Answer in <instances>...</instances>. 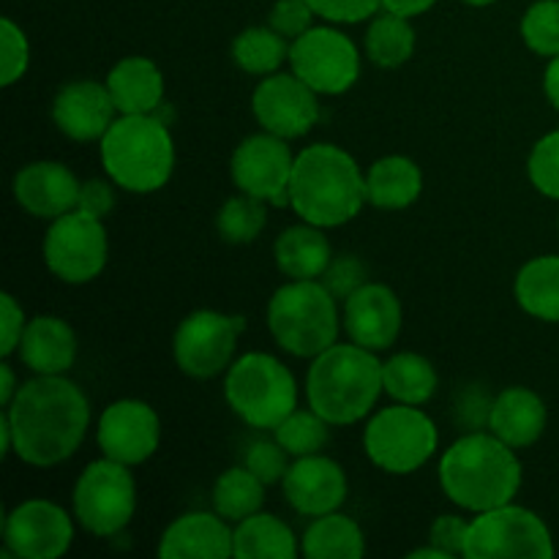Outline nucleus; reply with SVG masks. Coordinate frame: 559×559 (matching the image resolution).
Masks as SVG:
<instances>
[{"mask_svg":"<svg viewBox=\"0 0 559 559\" xmlns=\"http://www.w3.org/2000/svg\"><path fill=\"white\" fill-rule=\"evenodd\" d=\"M14 456L31 467H58L80 451L91 426V402L66 374H36L3 407Z\"/></svg>","mask_w":559,"mask_h":559,"instance_id":"f257e3e1","label":"nucleus"},{"mask_svg":"<svg viewBox=\"0 0 559 559\" xmlns=\"http://www.w3.org/2000/svg\"><path fill=\"white\" fill-rule=\"evenodd\" d=\"M440 486L462 511L484 513L513 502L524 480L516 448L486 431H464L440 459Z\"/></svg>","mask_w":559,"mask_h":559,"instance_id":"f03ea898","label":"nucleus"},{"mask_svg":"<svg viewBox=\"0 0 559 559\" xmlns=\"http://www.w3.org/2000/svg\"><path fill=\"white\" fill-rule=\"evenodd\" d=\"M366 205V175L344 147L317 142L295 156L289 207L300 222L322 229L344 227Z\"/></svg>","mask_w":559,"mask_h":559,"instance_id":"7ed1b4c3","label":"nucleus"},{"mask_svg":"<svg viewBox=\"0 0 559 559\" xmlns=\"http://www.w3.org/2000/svg\"><path fill=\"white\" fill-rule=\"evenodd\" d=\"M382 393V360H377L374 349L336 342L311 358L306 399L331 426H353L369 418Z\"/></svg>","mask_w":559,"mask_h":559,"instance_id":"20e7f679","label":"nucleus"},{"mask_svg":"<svg viewBox=\"0 0 559 559\" xmlns=\"http://www.w3.org/2000/svg\"><path fill=\"white\" fill-rule=\"evenodd\" d=\"M104 173L118 189L153 194L175 173V140L156 115H120L98 140Z\"/></svg>","mask_w":559,"mask_h":559,"instance_id":"39448f33","label":"nucleus"},{"mask_svg":"<svg viewBox=\"0 0 559 559\" xmlns=\"http://www.w3.org/2000/svg\"><path fill=\"white\" fill-rule=\"evenodd\" d=\"M267 331L284 353L317 358L338 342V300L320 278H289L267 300Z\"/></svg>","mask_w":559,"mask_h":559,"instance_id":"423d86ee","label":"nucleus"},{"mask_svg":"<svg viewBox=\"0 0 559 559\" xmlns=\"http://www.w3.org/2000/svg\"><path fill=\"white\" fill-rule=\"evenodd\" d=\"M224 399L251 429L273 431L293 409H298V382L273 355L246 353L227 369Z\"/></svg>","mask_w":559,"mask_h":559,"instance_id":"0eeeda50","label":"nucleus"},{"mask_svg":"<svg viewBox=\"0 0 559 559\" xmlns=\"http://www.w3.org/2000/svg\"><path fill=\"white\" fill-rule=\"evenodd\" d=\"M440 445L435 420L413 404L393 402L369 415L364 429V451L377 469L409 475L431 462Z\"/></svg>","mask_w":559,"mask_h":559,"instance_id":"6e6552de","label":"nucleus"},{"mask_svg":"<svg viewBox=\"0 0 559 559\" xmlns=\"http://www.w3.org/2000/svg\"><path fill=\"white\" fill-rule=\"evenodd\" d=\"M74 519L96 538L123 533L136 511V484L131 467L102 456L80 473L74 484Z\"/></svg>","mask_w":559,"mask_h":559,"instance_id":"1a4fd4ad","label":"nucleus"},{"mask_svg":"<svg viewBox=\"0 0 559 559\" xmlns=\"http://www.w3.org/2000/svg\"><path fill=\"white\" fill-rule=\"evenodd\" d=\"M557 555L551 530L535 511L522 506L491 508L469 522L467 559H551Z\"/></svg>","mask_w":559,"mask_h":559,"instance_id":"9d476101","label":"nucleus"},{"mask_svg":"<svg viewBox=\"0 0 559 559\" xmlns=\"http://www.w3.org/2000/svg\"><path fill=\"white\" fill-rule=\"evenodd\" d=\"M243 328L246 320L238 314H222L213 309L191 311L175 328V364L186 377H194V380H213L218 374H227Z\"/></svg>","mask_w":559,"mask_h":559,"instance_id":"9b49d317","label":"nucleus"},{"mask_svg":"<svg viewBox=\"0 0 559 559\" xmlns=\"http://www.w3.org/2000/svg\"><path fill=\"white\" fill-rule=\"evenodd\" d=\"M41 251L55 278L66 284H87L107 267V229L102 218L71 211L49 224Z\"/></svg>","mask_w":559,"mask_h":559,"instance_id":"f8f14e48","label":"nucleus"},{"mask_svg":"<svg viewBox=\"0 0 559 559\" xmlns=\"http://www.w3.org/2000/svg\"><path fill=\"white\" fill-rule=\"evenodd\" d=\"M289 71L320 96H342L358 82L360 52L336 27H309L289 44Z\"/></svg>","mask_w":559,"mask_h":559,"instance_id":"ddd939ff","label":"nucleus"},{"mask_svg":"<svg viewBox=\"0 0 559 559\" xmlns=\"http://www.w3.org/2000/svg\"><path fill=\"white\" fill-rule=\"evenodd\" d=\"M293 167L295 156L287 140L267 134V131L246 136L229 158V175H233L235 189L278 207L289 205Z\"/></svg>","mask_w":559,"mask_h":559,"instance_id":"4468645a","label":"nucleus"},{"mask_svg":"<svg viewBox=\"0 0 559 559\" xmlns=\"http://www.w3.org/2000/svg\"><path fill=\"white\" fill-rule=\"evenodd\" d=\"M320 93L311 91L293 71H276L262 76L260 85L251 93V112L262 131L276 134L282 140L306 136L320 120Z\"/></svg>","mask_w":559,"mask_h":559,"instance_id":"2eb2a0df","label":"nucleus"},{"mask_svg":"<svg viewBox=\"0 0 559 559\" xmlns=\"http://www.w3.org/2000/svg\"><path fill=\"white\" fill-rule=\"evenodd\" d=\"M5 555L20 559H58L74 544V522L49 500H25L3 522Z\"/></svg>","mask_w":559,"mask_h":559,"instance_id":"dca6fc26","label":"nucleus"},{"mask_svg":"<svg viewBox=\"0 0 559 559\" xmlns=\"http://www.w3.org/2000/svg\"><path fill=\"white\" fill-rule=\"evenodd\" d=\"M96 442L102 456L126 464V467H136L158 451L162 420L147 402L118 399L98 418Z\"/></svg>","mask_w":559,"mask_h":559,"instance_id":"f3484780","label":"nucleus"},{"mask_svg":"<svg viewBox=\"0 0 559 559\" xmlns=\"http://www.w3.org/2000/svg\"><path fill=\"white\" fill-rule=\"evenodd\" d=\"M404 309L399 295L388 284L366 282L358 293L344 300L342 328L349 342L366 349H388L402 333Z\"/></svg>","mask_w":559,"mask_h":559,"instance_id":"a211bd4d","label":"nucleus"},{"mask_svg":"<svg viewBox=\"0 0 559 559\" xmlns=\"http://www.w3.org/2000/svg\"><path fill=\"white\" fill-rule=\"evenodd\" d=\"M282 486L293 511L311 519L338 511L349 495L347 473L342 469V464L322 453L295 459Z\"/></svg>","mask_w":559,"mask_h":559,"instance_id":"6ab92c4d","label":"nucleus"},{"mask_svg":"<svg viewBox=\"0 0 559 559\" xmlns=\"http://www.w3.org/2000/svg\"><path fill=\"white\" fill-rule=\"evenodd\" d=\"M112 96L107 82L74 80L60 87L52 98V123L74 142H98L115 123Z\"/></svg>","mask_w":559,"mask_h":559,"instance_id":"aec40b11","label":"nucleus"},{"mask_svg":"<svg viewBox=\"0 0 559 559\" xmlns=\"http://www.w3.org/2000/svg\"><path fill=\"white\" fill-rule=\"evenodd\" d=\"M80 178L60 162H31L14 175L11 194L16 205L33 218H55L76 211L80 202Z\"/></svg>","mask_w":559,"mask_h":559,"instance_id":"412c9836","label":"nucleus"},{"mask_svg":"<svg viewBox=\"0 0 559 559\" xmlns=\"http://www.w3.org/2000/svg\"><path fill=\"white\" fill-rule=\"evenodd\" d=\"M233 533L227 519L213 513H186L164 530L158 540L162 559H229Z\"/></svg>","mask_w":559,"mask_h":559,"instance_id":"4be33fe9","label":"nucleus"},{"mask_svg":"<svg viewBox=\"0 0 559 559\" xmlns=\"http://www.w3.org/2000/svg\"><path fill=\"white\" fill-rule=\"evenodd\" d=\"M546 424H549V409H546V402L535 391L524 385H513L497 393L489 431L511 448L524 451V448L535 445L544 437Z\"/></svg>","mask_w":559,"mask_h":559,"instance_id":"5701e85b","label":"nucleus"},{"mask_svg":"<svg viewBox=\"0 0 559 559\" xmlns=\"http://www.w3.org/2000/svg\"><path fill=\"white\" fill-rule=\"evenodd\" d=\"M16 353L33 374H66L76 360V333L60 317L38 314L27 320Z\"/></svg>","mask_w":559,"mask_h":559,"instance_id":"b1692460","label":"nucleus"},{"mask_svg":"<svg viewBox=\"0 0 559 559\" xmlns=\"http://www.w3.org/2000/svg\"><path fill=\"white\" fill-rule=\"evenodd\" d=\"M104 82L118 115H156L164 102V74L145 55L120 58Z\"/></svg>","mask_w":559,"mask_h":559,"instance_id":"393cba45","label":"nucleus"},{"mask_svg":"<svg viewBox=\"0 0 559 559\" xmlns=\"http://www.w3.org/2000/svg\"><path fill=\"white\" fill-rule=\"evenodd\" d=\"M424 194V173L407 156H382L366 173V205L404 211Z\"/></svg>","mask_w":559,"mask_h":559,"instance_id":"a878e982","label":"nucleus"},{"mask_svg":"<svg viewBox=\"0 0 559 559\" xmlns=\"http://www.w3.org/2000/svg\"><path fill=\"white\" fill-rule=\"evenodd\" d=\"M273 260L287 278H320L333 260L331 240L317 224H293L273 243Z\"/></svg>","mask_w":559,"mask_h":559,"instance_id":"bb28decb","label":"nucleus"},{"mask_svg":"<svg viewBox=\"0 0 559 559\" xmlns=\"http://www.w3.org/2000/svg\"><path fill=\"white\" fill-rule=\"evenodd\" d=\"M513 298L524 314L559 325V254L524 262L513 282Z\"/></svg>","mask_w":559,"mask_h":559,"instance_id":"cd10ccee","label":"nucleus"},{"mask_svg":"<svg viewBox=\"0 0 559 559\" xmlns=\"http://www.w3.org/2000/svg\"><path fill=\"white\" fill-rule=\"evenodd\" d=\"M300 544L293 527L273 513H254L235 524L233 557L238 559H295Z\"/></svg>","mask_w":559,"mask_h":559,"instance_id":"c85d7f7f","label":"nucleus"},{"mask_svg":"<svg viewBox=\"0 0 559 559\" xmlns=\"http://www.w3.org/2000/svg\"><path fill=\"white\" fill-rule=\"evenodd\" d=\"M300 555L309 559H360L366 555L364 530L338 511L317 516L300 538Z\"/></svg>","mask_w":559,"mask_h":559,"instance_id":"c756f323","label":"nucleus"},{"mask_svg":"<svg viewBox=\"0 0 559 559\" xmlns=\"http://www.w3.org/2000/svg\"><path fill=\"white\" fill-rule=\"evenodd\" d=\"M382 385L385 393L399 404L424 407L435 399L440 377L429 358L418 353H396L382 364Z\"/></svg>","mask_w":559,"mask_h":559,"instance_id":"7c9ffc66","label":"nucleus"},{"mask_svg":"<svg viewBox=\"0 0 559 559\" xmlns=\"http://www.w3.org/2000/svg\"><path fill=\"white\" fill-rule=\"evenodd\" d=\"M213 511L229 524L254 516L265 506V484L249 467H229L213 484Z\"/></svg>","mask_w":559,"mask_h":559,"instance_id":"2f4dec72","label":"nucleus"},{"mask_svg":"<svg viewBox=\"0 0 559 559\" xmlns=\"http://www.w3.org/2000/svg\"><path fill=\"white\" fill-rule=\"evenodd\" d=\"M366 55L380 69H399L407 63L415 52V27L409 25V16L385 14L374 16L364 38Z\"/></svg>","mask_w":559,"mask_h":559,"instance_id":"473e14b6","label":"nucleus"},{"mask_svg":"<svg viewBox=\"0 0 559 559\" xmlns=\"http://www.w3.org/2000/svg\"><path fill=\"white\" fill-rule=\"evenodd\" d=\"M233 63L246 74H276L284 63H289V41L271 25L246 27L233 41Z\"/></svg>","mask_w":559,"mask_h":559,"instance_id":"72a5a7b5","label":"nucleus"},{"mask_svg":"<svg viewBox=\"0 0 559 559\" xmlns=\"http://www.w3.org/2000/svg\"><path fill=\"white\" fill-rule=\"evenodd\" d=\"M267 224V202L257 200L251 194H235L222 205L216 216L218 238L233 246L251 243L260 238V233Z\"/></svg>","mask_w":559,"mask_h":559,"instance_id":"f704fd0d","label":"nucleus"},{"mask_svg":"<svg viewBox=\"0 0 559 559\" xmlns=\"http://www.w3.org/2000/svg\"><path fill=\"white\" fill-rule=\"evenodd\" d=\"M328 420L322 415H317L314 409H293L282 424L273 429V440L289 453V456H311V453H320L328 445Z\"/></svg>","mask_w":559,"mask_h":559,"instance_id":"c9c22d12","label":"nucleus"},{"mask_svg":"<svg viewBox=\"0 0 559 559\" xmlns=\"http://www.w3.org/2000/svg\"><path fill=\"white\" fill-rule=\"evenodd\" d=\"M519 31L530 52L540 58L559 55V0H535L524 11Z\"/></svg>","mask_w":559,"mask_h":559,"instance_id":"e433bc0d","label":"nucleus"},{"mask_svg":"<svg viewBox=\"0 0 559 559\" xmlns=\"http://www.w3.org/2000/svg\"><path fill=\"white\" fill-rule=\"evenodd\" d=\"M527 178L549 200L559 202V129L540 136L527 158Z\"/></svg>","mask_w":559,"mask_h":559,"instance_id":"4c0bfd02","label":"nucleus"},{"mask_svg":"<svg viewBox=\"0 0 559 559\" xmlns=\"http://www.w3.org/2000/svg\"><path fill=\"white\" fill-rule=\"evenodd\" d=\"M31 66V44L25 31L11 16L0 20V85L11 87L27 74Z\"/></svg>","mask_w":559,"mask_h":559,"instance_id":"58836bf2","label":"nucleus"},{"mask_svg":"<svg viewBox=\"0 0 559 559\" xmlns=\"http://www.w3.org/2000/svg\"><path fill=\"white\" fill-rule=\"evenodd\" d=\"M495 399L489 388L480 382H469L453 396V424L462 426L464 431H486L491 420V407Z\"/></svg>","mask_w":559,"mask_h":559,"instance_id":"ea45409f","label":"nucleus"},{"mask_svg":"<svg viewBox=\"0 0 559 559\" xmlns=\"http://www.w3.org/2000/svg\"><path fill=\"white\" fill-rule=\"evenodd\" d=\"M243 464L262 480L265 486L282 484L289 469V453L276 440H257L246 451Z\"/></svg>","mask_w":559,"mask_h":559,"instance_id":"a19ab883","label":"nucleus"},{"mask_svg":"<svg viewBox=\"0 0 559 559\" xmlns=\"http://www.w3.org/2000/svg\"><path fill=\"white\" fill-rule=\"evenodd\" d=\"M366 276H369V271H366L360 257L342 254V257H333L331 265H328L325 273L320 276V282L325 284V289L333 295V298L347 300L349 295L358 293V289L364 287Z\"/></svg>","mask_w":559,"mask_h":559,"instance_id":"79ce46f5","label":"nucleus"},{"mask_svg":"<svg viewBox=\"0 0 559 559\" xmlns=\"http://www.w3.org/2000/svg\"><path fill=\"white\" fill-rule=\"evenodd\" d=\"M314 16L317 14L309 5V0H276L271 14H267V25L276 33H282L287 41H295V38L309 31Z\"/></svg>","mask_w":559,"mask_h":559,"instance_id":"37998d69","label":"nucleus"},{"mask_svg":"<svg viewBox=\"0 0 559 559\" xmlns=\"http://www.w3.org/2000/svg\"><path fill=\"white\" fill-rule=\"evenodd\" d=\"M317 16L336 25H355L371 20V14L382 9V0H309Z\"/></svg>","mask_w":559,"mask_h":559,"instance_id":"c03bdc74","label":"nucleus"},{"mask_svg":"<svg viewBox=\"0 0 559 559\" xmlns=\"http://www.w3.org/2000/svg\"><path fill=\"white\" fill-rule=\"evenodd\" d=\"M469 522L464 516H437L429 527V540L437 549L445 551L448 557H464V546H467Z\"/></svg>","mask_w":559,"mask_h":559,"instance_id":"a18cd8bd","label":"nucleus"},{"mask_svg":"<svg viewBox=\"0 0 559 559\" xmlns=\"http://www.w3.org/2000/svg\"><path fill=\"white\" fill-rule=\"evenodd\" d=\"M0 325H3V331H0V355L11 358L20 349L22 333H25L27 325L25 311H22V306L16 304L11 293L0 295Z\"/></svg>","mask_w":559,"mask_h":559,"instance_id":"49530a36","label":"nucleus"},{"mask_svg":"<svg viewBox=\"0 0 559 559\" xmlns=\"http://www.w3.org/2000/svg\"><path fill=\"white\" fill-rule=\"evenodd\" d=\"M112 180L91 178L82 183L80 189V202H76V211L87 213L93 218H107L115 207V189Z\"/></svg>","mask_w":559,"mask_h":559,"instance_id":"de8ad7c7","label":"nucleus"},{"mask_svg":"<svg viewBox=\"0 0 559 559\" xmlns=\"http://www.w3.org/2000/svg\"><path fill=\"white\" fill-rule=\"evenodd\" d=\"M437 0H382V9L393 11V14H402V16H420L435 5Z\"/></svg>","mask_w":559,"mask_h":559,"instance_id":"09e8293b","label":"nucleus"},{"mask_svg":"<svg viewBox=\"0 0 559 559\" xmlns=\"http://www.w3.org/2000/svg\"><path fill=\"white\" fill-rule=\"evenodd\" d=\"M16 391H20V385H16L14 369H11L9 358H3V364H0V404L9 407V404L14 402Z\"/></svg>","mask_w":559,"mask_h":559,"instance_id":"8fccbe9b","label":"nucleus"},{"mask_svg":"<svg viewBox=\"0 0 559 559\" xmlns=\"http://www.w3.org/2000/svg\"><path fill=\"white\" fill-rule=\"evenodd\" d=\"M544 93L551 102V107L559 109V55L549 58V66L544 71Z\"/></svg>","mask_w":559,"mask_h":559,"instance_id":"3c124183","label":"nucleus"},{"mask_svg":"<svg viewBox=\"0 0 559 559\" xmlns=\"http://www.w3.org/2000/svg\"><path fill=\"white\" fill-rule=\"evenodd\" d=\"M407 557H409V559H453V557H448L445 551H442V549H437L435 544H431V546H424V549L409 551Z\"/></svg>","mask_w":559,"mask_h":559,"instance_id":"603ef678","label":"nucleus"},{"mask_svg":"<svg viewBox=\"0 0 559 559\" xmlns=\"http://www.w3.org/2000/svg\"><path fill=\"white\" fill-rule=\"evenodd\" d=\"M464 3H467V5H478V9H484V5L497 3V0H464Z\"/></svg>","mask_w":559,"mask_h":559,"instance_id":"864d4df0","label":"nucleus"},{"mask_svg":"<svg viewBox=\"0 0 559 559\" xmlns=\"http://www.w3.org/2000/svg\"><path fill=\"white\" fill-rule=\"evenodd\" d=\"M557 229H559V218H557Z\"/></svg>","mask_w":559,"mask_h":559,"instance_id":"5fc2aeb1","label":"nucleus"}]
</instances>
